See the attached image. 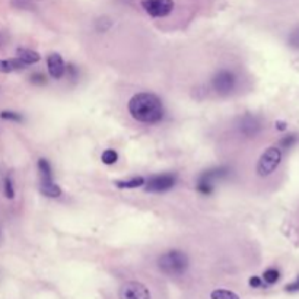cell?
<instances>
[{"label": "cell", "instance_id": "6da1fadb", "mask_svg": "<svg viewBox=\"0 0 299 299\" xmlns=\"http://www.w3.org/2000/svg\"><path fill=\"white\" fill-rule=\"evenodd\" d=\"M129 111L135 120L147 124L158 123L164 117V106L161 99L147 92L137 94L132 98L129 102Z\"/></svg>", "mask_w": 299, "mask_h": 299}, {"label": "cell", "instance_id": "7a4b0ae2", "mask_svg": "<svg viewBox=\"0 0 299 299\" xmlns=\"http://www.w3.org/2000/svg\"><path fill=\"white\" fill-rule=\"evenodd\" d=\"M159 269L169 276H181L188 269V257L183 251L173 250L162 254L158 260Z\"/></svg>", "mask_w": 299, "mask_h": 299}, {"label": "cell", "instance_id": "3957f363", "mask_svg": "<svg viewBox=\"0 0 299 299\" xmlns=\"http://www.w3.org/2000/svg\"><path fill=\"white\" fill-rule=\"evenodd\" d=\"M282 161V152L279 147L271 146L269 149H266V152L261 155L257 164V174L260 177H267L271 173H274V169L279 166Z\"/></svg>", "mask_w": 299, "mask_h": 299}, {"label": "cell", "instance_id": "277c9868", "mask_svg": "<svg viewBox=\"0 0 299 299\" xmlns=\"http://www.w3.org/2000/svg\"><path fill=\"white\" fill-rule=\"evenodd\" d=\"M229 174V169L221 166V168H213L209 171H204L199 180H197V191L199 193L204 194V196H209L213 193V188H215V181L221 180L223 177Z\"/></svg>", "mask_w": 299, "mask_h": 299}, {"label": "cell", "instance_id": "5b68a950", "mask_svg": "<svg viewBox=\"0 0 299 299\" xmlns=\"http://www.w3.org/2000/svg\"><path fill=\"white\" fill-rule=\"evenodd\" d=\"M142 6L154 18H164L168 16L174 9L173 0H142Z\"/></svg>", "mask_w": 299, "mask_h": 299}, {"label": "cell", "instance_id": "8992f818", "mask_svg": "<svg viewBox=\"0 0 299 299\" xmlns=\"http://www.w3.org/2000/svg\"><path fill=\"white\" fill-rule=\"evenodd\" d=\"M235 75L229 72V70H219L212 79V87L213 89L221 94V95H226L231 94L235 88Z\"/></svg>", "mask_w": 299, "mask_h": 299}, {"label": "cell", "instance_id": "52a82bcc", "mask_svg": "<svg viewBox=\"0 0 299 299\" xmlns=\"http://www.w3.org/2000/svg\"><path fill=\"white\" fill-rule=\"evenodd\" d=\"M120 299H151V292L140 282H127L124 283L120 292H118Z\"/></svg>", "mask_w": 299, "mask_h": 299}, {"label": "cell", "instance_id": "ba28073f", "mask_svg": "<svg viewBox=\"0 0 299 299\" xmlns=\"http://www.w3.org/2000/svg\"><path fill=\"white\" fill-rule=\"evenodd\" d=\"M175 181H177V177L174 174L155 175L152 178H149V181L146 184V191L164 193V191H168L169 188L174 187Z\"/></svg>", "mask_w": 299, "mask_h": 299}, {"label": "cell", "instance_id": "9c48e42d", "mask_svg": "<svg viewBox=\"0 0 299 299\" xmlns=\"http://www.w3.org/2000/svg\"><path fill=\"white\" fill-rule=\"evenodd\" d=\"M47 66H49V72L51 77L54 79H60V77L65 75L66 72V66H65V61L60 54H51L49 56V60H47Z\"/></svg>", "mask_w": 299, "mask_h": 299}, {"label": "cell", "instance_id": "30bf717a", "mask_svg": "<svg viewBox=\"0 0 299 299\" xmlns=\"http://www.w3.org/2000/svg\"><path fill=\"white\" fill-rule=\"evenodd\" d=\"M238 129H240V132H241L244 136L252 137V136L257 135V132H259V129H260V124H259V121H257L255 117L245 116L240 120Z\"/></svg>", "mask_w": 299, "mask_h": 299}, {"label": "cell", "instance_id": "8fae6325", "mask_svg": "<svg viewBox=\"0 0 299 299\" xmlns=\"http://www.w3.org/2000/svg\"><path fill=\"white\" fill-rule=\"evenodd\" d=\"M25 63L19 58H10V60H0V73H10L25 69Z\"/></svg>", "mask_w": 299, "mask_h": 299}, {"label": "cell", "instance_id": "7c38bea8", "mask_svg": "<svg viewBox=\"0 0 299 299\" xmlns=\"http://www.w3.org/2000/svg\"><path fill=\"white\" fill-rule=\"evenodd\" d=\"M41 193L47 197H58L61 196V188L58 187L57 184H54L53 178H49V180H41Z\"/></svg>", "mask_w": 299, "mask_h": 299}, {"label": "cell", "instance_id": "4fadbf2b", "mask_svg": "<svg viewBox=\"0 0 299 299\" xmlns=\"http://www.w3.org/2000/svg\"><path fill=\"white\" fill-rule=\"evenodd\" d=\"M16 54H18V58L22 60L25 65H34V63L39 61V58H41L37 51H32L29 49H18Z\"/></svg>", "mask_w": 299, "mask_h": 299}, {"label": "cell", "instance_id": "5bb4252c", "mask_svg": "<svg viewBox=\"0 0 299 299\" xmlns=\"http://www.w3.org/2000/svg\"><path fill=\"white\" fill-rule=\"evenodd\" d=\"M143 184H145V178L137 177V178L129 180V181H117L116 185L118 188H137V187H142Z\"/></svg>", "mask_w": 299, "mask_h": 299}, {"label": "cell", "instance_id": "9a60e30c", "mask_svg": "<svg viewBox=\"0 0 299 299\" xmlns=\"http://www.w3.org/2000/svg\"><path fill=\"white\" fill-rule=\"evenodd\" d=\"M38 169H39V177H41V180H49V178H53V177H51V166H50L47 159H39Z\"/></svg>", "mask_w": 299, "mask_h": 299}, {"label": "cell", "instance_id": "2e32d148", "mask_svg": "<svg viewBox=\"0 0 299 299\" xmlns=\"http://www.w3.org/2000/svg\"><path fill=\"white\" fill-rule=\"evenodd\" d=\"M212 299H240L233 292L226 289H216L213 290L212 295H210Z\"/></svg>", "mask_w": 299, "mask_h": 299}, {"label": "cell", "instance_id": "e0dca14e", "mask_svg": "<svg viewBox=\"0 0 299 299\" xmlns=\"http://www.w3.org/2000/svg\"><path fill=\"white\" fill-rule=\"evenodd\" d=\"M117 159H118V155H117L116 151H113V149H106L105 152L102 154V162L106 165L116 164Z\"/></svg>", "mask_w": 299, "mask_h": 299}, {"label": "cell", "instance_id": "ac0fdd59", "mask_svg": "<svg viewBox=\"0 0 299 299\" xmlns=\"http://www.w3.org/2000/svg\"><path fill=\"white\" fill-rule=\"evenodd\" d=\"M263 277H264V280H266L269 285H273V283H276V282L279 280L280 273L279 270H276V269H269V270L264 271Z\"/></svg>", "mask_w": 299, "mask_h": 299}, {"label": "cell", "instance_id": "d6986e66", "mask_svg": "<svg viewBox=\"0 0 299 299\" xmlns=\"http://www.w3.org/2000/svg\"><path fill=\"white\" fill-rule=\"evenodd\" d=\"M0 118L9 120V121H16V123L22 121V116L18 114V113H13V111H2L0 113Z\"/></svg>", "mask_w": 299, "mask_h": 299}, {"label": "cell", "instance_id": "ffe728a7", "mask_svg": "<svg viewBox=\"0 0 299 299\" xmlns=\"http://www.w3.org/2000/svg\"><path fill=\"white\" fill-rule=\"evenodd\" d=\"M5 196L8 199H13L15 197V190H13V184H12L10 177H6V180H5Z\"/></svg>", "mask_w": 299, "mask_h": 299}, {"label": "cell", "instance_id": "44dd1931", "mask_svg": "<svg viewBox=\"0 0 299 299\" xmlns=\"http://www.w3.org/2000/svg\"><path fill=\"white\" fill-rule=\"evenodd\" d=\"M31 82L32 83H38V85H44L46 83V76H42L39 73H35V75L31 76Z\"/></svg>", "mask_w": 299, "mask_h": 299}, {"label": "cell", "instance_id": "7402d4cb", "mask_svg": "<svg viewBox=\"0 0 299 299\" xmlns=\"http://www.w3.org/2000/svg\"><path fill=\"white\" fill-rule=\"evenodd\" d=\"M250 286H251V288H260V286H261V279H260V277H257V276L251 277V279H250Z\"/></svg>", "mask_w": 299, "mask_h": 299}, {"label": "cell", "instance_id": "603a6c76", "mask_svg": "<svg viewBox=\"0 0 299 299\" xmlns=\"http://www.w3.org/2000/svg\"><path fill=\"white\" fill-rule=\"evenodd\" d=\"M286 290H289V292H293V290H299V277L296 282H293V283H290L286 286Z\"/></svg>", "mask_w": 299, "mask_h": 299}, {"label": "cell", "instance_id": "cb8c5ba5", "mask_svg": "<svg viewBox=\"0 0 299 299\" xmlns=\"http://www.w3.org/2000/svg\"><path fill=\"white\" fill-rule=\"evenodd\" d=\"M292 140H293V136H288L285 140H282V145L283 146H290V143H292Z\"/></svg>", "mask_w": 299, "mask_h": 299}, {"label": "cell", "instance_id": "d4e9b609", "mask_svg": "<svg viewBox=\"0 0 299 299\" xmlns=\"http://www.w3.org/2000/svg\"><path fill=\"white\" fill-rule=\"evenodd\" d=\"M277 129H279V130H283V129H285V124H283V123H277Z\"/></svg>", "mask_w": 299, "mask_h": 299}, {"label": "cell", "instance_id": "484cf974", "mask_svg": "<svg viewBox=\"0 0 299 299\" xmlns=\"http://www.w3.org/2000/svg\"><path fill=\"white\" fill-rule=\"evenodd\" d=\"M3 41H5V38H3V37H2V34H0V46L3 44Z\"/></svg>", "mask_w": 299, "mask_h": 299}]
</instances>
